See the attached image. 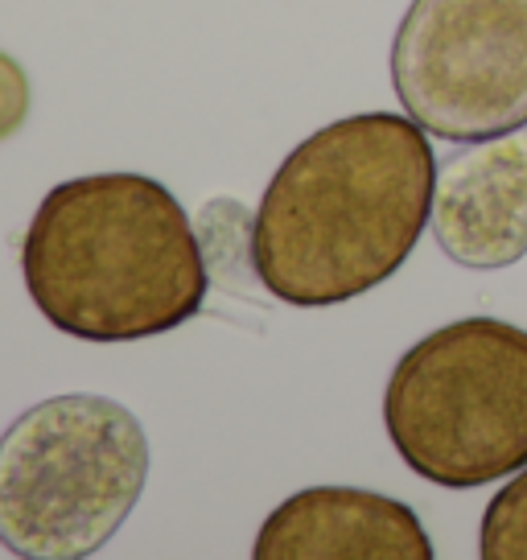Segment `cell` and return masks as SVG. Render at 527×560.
<instances>
[{
    "label": "cell",
    "instance_id": "6da1fadb",
    "mask_svg": "<svg viewBox=\"0 0 527 560\" xmlns=\"http://www.w3.org/2000/svg\"><path fill=\"white\" fill-rule=\"evenodd\" d=\"M437 158L424 128L359 112L305 137L264 186L251 268L297 310H326L396 277L433 223Z\"/></svg>",
    "mask_w": 527,
    "mask_h": 560
},
{
    "label": "cell",
    "instance_id": "7a4b0ae2",
    "mask_svg": "<svg viewBox=\"0 0 527 560\" xmlns=\"http://www.w3.org/2000/svg\"><path fill=\"white\" fill-rule=\"evenodd\" d=\"M21 272L42 317L83 342L177 330L202 314L211 289L190 214L144 174L54 186L30 219Z\"/></svg>",
    "mask_w": 527,
    "mask_h": 560
},
{
    "label": "cell",
    "instance_id": "3957f363",
    "mask_svg": "<svg viewBox=\"0 0 527 560\" xmlns=\"http://www.w3.org/2000/svg\"><path fill=\"white\" fill-rule=\"evenodd\" d=\"M149 482V438L91 392L25 408L0 433V544L25 560L95 557Z\"/></svg>",
    "mask_w": 527,
    "mask_h": 560
},
{
    "label": "cell",
    "instance_id": "277c9868",
    "mask_svg": "<svg viewBox=\"0 0 527 560\" xmlns=\"http://www.w3.org/2000/svg\"><path fill=\"white\" fill-rule=\"evenodd\" d=\"M396 454L424 482L470 490L527 466V330L461 317L424 334L384 392Z\"/></svg>",
    "mask_w": 527,
    "mask_h": 560
},
{
    "label": "cell",
    "instance_id": "5b68a950",
    "mask_svg": "<svg viewBox=\"0 0 527 560\" xmlns=\"http://www.w3.org/2000/svg\"><path fill=\"white\" fill-rule=\"evenodd\" d=\"M391 88L454 144L527 128V0H412L391 37Z\"/></svg>",
    "mask_w": 527,
    "mask_h": 560
},
{
    "label": "cell",
    "instance_id": "8992f818",
    "mask_svg": "<svg viewBox=\"0 0 527 560\" xmlns=\"http://www.w3.org/2000/svg\"><path fill=\"white\" fill-rule=\"evenodd\" d=\"M433 235L461 268L494 272L527 256V132L470 144L445 161L433 194Z\"/></svg>",
    "mask_w": 527,
    "mask_h": 560
},
{
    "label": "cell",
    "instance_id": "52a82bcc",
    "mask_svg": "<svg viewBox=\"0 0 527 560\" xmlns=\"http://www.w3.org/2000/svg\"><path fill=\"white\" fill-rule=\"evenodd\" d=\"M256 560H433L417 511L363 487H309L264 520Z\"/></svg>",
    "mask_w": 527,
    "mask_h": 560
},
{
    "label": "cell",
    "instance_id": "ba28073f",
    "mask_svg": "<svg viewBox=\"0 0 527 560\" xmlns=\"http://www.w3.org/2000/svg\"><path fill=\"white\" fill-rule=\"evenodd\" d=\"M478 557L527 560V466L487 503L482 532H478Z\"/></svg>",
    "mask_w": 527,
    "mask_h": 560
},
{
    "label": "cell",
    "instance_id": "9c48e42d",
    "mask_svg": "<svg viewBox=\"0 0 527 560\" xmlns=\"http://www.w3.org/2000/svg\"><path fill=\"white\" fill-rule=\"evenodd\" d=\"M30 116V79L13 54L0 50V140H9Z\"/></svg>",
    "mask_w": 527,
    "mask_h": 560
}]
</instances>
